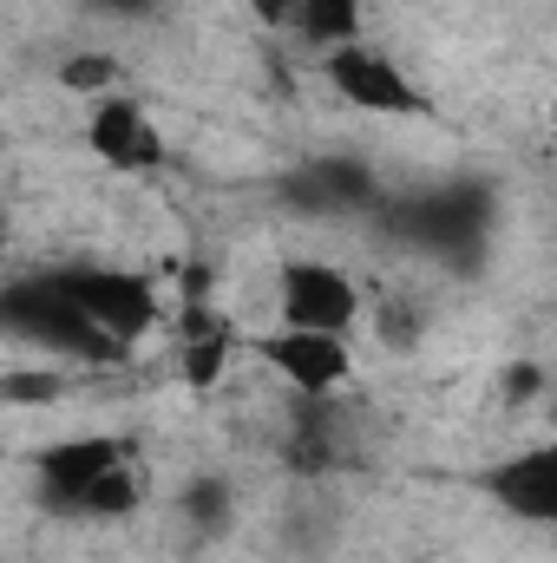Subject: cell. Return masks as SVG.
<instances>
[{"instance_id":"6da1fadb","label":"cell","mask_w":557,"mask_h":563,"mask_svg":"<svg viewBox=\"0 0 557 563\" xmlns=\"http://www.w3.org/2000/svg\"><path fill=\"white\" fill-rule=\"evenodd\" d=\"M368 282L335 256H282L270 276V328H308V334H361L368 328Z\"/></svg>"},{"instance_id":"7a4b0ae2","label":"cell","mask_w":557,"mask_h":563,"mask_svg":"<svg viewBox=\"0 0 557 563\" xmlns=\"http://www.w3.org/2000/svg\"><path fill=\"white\" fill-rule=\"evenodd\" d=\"M250 361L288 400H348L354 380H361V341L354 334L263 328V334H250Z\"/></svg>"},{"instance_id":"3957f363","label":"cell","mask_w":557,"mask_h":563,"mask_svg":"<svg viewBox=\"0 0 557 563\" xmlns=\"http://www.w3.org/2000/svg\"><path fill=\"white\" fill-rule=\"evenodd\" d=\"M321 86L335 92V106H348L361 119H387V125L433 119V92L414 79V66L401 53H387L381 40H354V46L328 53L321 59Z\"/></svg>"},{"instance_id":"277c9868","label":"cell","mask_w":557,"mask_h":563,"mask_svg":"<svg viewBox=\"0 0 557 563\" xmlns=\"http://www.w3.org/2000/svg\"><path fill=\"white\" fill-rule=\"evenodd\" d=\"M46 276H53V288H66L79 301V314L119 347H139L164 328V288L144 269H125V263H53Z\"/></svg>"},{"instance_id":"5b68a950","label":"cell","mask_w":557,"mask_h":563,"mask_svg":"<svg viewBox=\"0 0 557 563\" xmlns=\"http://www.w3.org/2000/svg\"><path fill=\"white\" fill-rule=\"evenodd\" d=\"M132 452H139V445H132L125 432H66V439H46V445L33 452V485H26V492L40 498V511L86 525L99 485H106Z\"/></svg>"},{"instance_id":"8992f818","label":"cell","mask_w":557,"mask_h":563,"mask_svg":"<svg viewBox=\"0 0 557 563\" xmlns=\"http://www.w3.org/2000/svg\"><path fill=\"white\" fill-rule=\"evenodd\" d=\"M79 144L112 177H157L171 164V139H164L157 112L144 106L139 92H112V99L86 106L79 112Z\"/></svg>"},{"instance_id":"52a82bcc","label":"cell","mask_w":557,"mask_h":563,"mask_svg":"<svg viewBox=\"0 0 557 563\" xmlns=\"http://www.w3.org/2000/svg\"><path fill=\"white\" fill-rule=\"evenodd\" d=\"M472 485L499 518H512L525 531H557V432L499 452L492 465H479Z\"/></svg>"},{"instance_id":"ba28073f","label":"cell","mask_w":557,"mask_h":563,"mask_svg":"<svg viewBox=\"0 0 557 563\" xmlns=\"http://www.w3.org/2000/svg\"><path fill=\"white\" fill-rule=\"evenodd\" d=\"M171 511H177V525H184L197 544H223V538L237 531V518H243V492H237V478H223V472H190V478L171 492Z\"/></svg>"},{"instance_id":"9c48e42d","label":"cell","mask_w":557,"mask_h":563,"mask_svg":"<svg viewBox=\"0 0 557 563\" xmlns=\"http://www.w3.org/2000/svg\"><path fill=\"white\" fill-rule=\"evenodd\" d=\"M125 79H132V73H125V53H119V46H66V53L53 59V86H59L66 99H79V106H99V99H112V92H132Z\"/></svg>"},{"instance_id":"30bf717a","label":"cell","mask_w":557,"mask_h":563,"mask_svg":"<svg viewBox=\"0 0 557 563\" xmlns=\"http://www.w3.org/2000/svg\"><path fill=\"white\" fill-rule=\"evenodd\" d=\"M315 59L368 40V0H302V33H295Z\"/></svg>"},{"instance_id":"8fae6325","label":"cell","mask_w":557,"mask_h":563,"mask_svg":"<svg viewBox=\"0 0 557 563\" xmlns=\"http://www.w3.org/2000/svg\"><path fill=\"white\" fill-rule=\"evenodd\" d=\"M557 380L545 361H512V367H499V407L505 413H532V407H551Z\"/></svg>"},{"instance_id":"7c38bea8","label":"cell","mask_w":557,"mask_h":563,"mask_svg":"<svg viewBox=\"0 0 557 563\" xmlns=\"http://www.w3.org/2000/svg\"><path fill=\"white\" fill-rule=\"evenodd\" d=\"M250 20L263 26V33H302V0H250Z\"/></svg>"},{"instance_id":"4fadbf2b","label":"cell","mask_w":557,"mask_h":563,"mask_svg":"<svg viewBox=\"0 0 557 563\" xmlns=\"http://www.w3.org/2000/svg\"><path fill=\"white\" fill-rule=\"evenodd\" d=\"M92 13H112V20H157L164 0H86Z\"/></svg>"},{"instance_id":"5bb4252c","label":"cell","mask_w":557,"mask_h":563,"mask_svg":"<svg viewBox=\"0 0 557 563\" xmlns=\"http://www.w3.org/2000/svg\"><path fill=\"white\" fill-rule=\"evenodd\" d=\"M551 132H557V92H551Z\"/></svg>"}]
</instances>
